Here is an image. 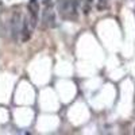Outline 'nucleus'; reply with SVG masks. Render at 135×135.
<instances>
[{
	"instance_id": "obj_4",
	"label": "nucleus",
	"mask_w": 135,
	"mask_h": 135,
	"mask_svg": "<svg viewBox=\"0 0 135 135\" xmlns=\"http://www.w3.org/2000/svg\"><path fill=\"white\" fill-rule=\"evenodd\" d=\"M22 34H23V37H22V41H23V42L28 41V38H30V30L27 28V20H25V23H23V28H22Z\"/></svg>"
},
{
	"instance_id": "obj_2",
	"label": "nucleus",
	"mask_w": 135,
	"mask_h": 135,
	"mask_svg": "<svg viewBox=\"0 0 135 135\" xmlns=\"http://www.w3.org/2000/svg\"><path fill=\"white\" fill-rule=\"evenodd\" d=\"M27 9L30 14V26L31 28H34L37 26V20H38V11H39V3L38 0H30L27 4Z\"/></svg>"
},
{
	"instance_id": "obj_5",
	"label": "nucleus",
	"mask_w": 135,
	"mask_h": 135,
	"mask_svg": "<svg viewBox=\"0 0 135 135\" xmlns=\"http://www.w3.org/2000/svg\"><path fill=\"white\" fill-rule=\"evenodd\" d=\"M105 4H107L105 0H100V3L97 4V8L99 9H103V8H105Z\"/></svg>"
},
{
	"instance_id": "obj_1",
	"label": "nucleus",
	"mask_w": 135,
	"mask_h": 135,
	"mask_svg": "<svg viewBox=\"0 0 135 135\" xmlns=\"http://www.w3.org/2000/svg\"><path fill=\"white\" fill-rule=\"evenodd\" d=\"M58 11L64 19L73 20L77 18V2L76 0H61L58 3Z\"/></svg>"
},
{
	"instance_id": "obj_3",
	"label": "nucleus",
	"mask_w": 135,
	"mask_h": 135,
	"mask_svg": "<svg viewBox=\"0 0 135 135\" xmlns=\"http://www.w3.org/2000/svg\"><path fill=\"white\" fill-rule=\"evenodd\" d=\"M42 22H43V26L45 27H54V12L50 9V8H46L45 9V12H43V18H42Z\"/></svg>"
}]
</instances>
